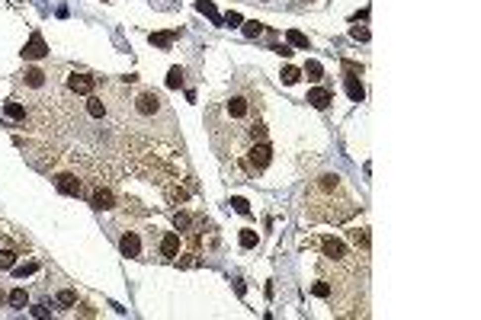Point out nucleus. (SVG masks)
<instances>
[{"label": "nucleus", "mask_w": 481, "mask_h": 320, "mask_svg": "<svg viewBox=\"0 0 481 320\" xmlns=\"http://www.w3.org/2000/svg\"><path fill=\"white\" fill-rule=\"evenodd\" d=\"M305 212L311 221H347L356 215V202L347 192L343 180L337 173H324L318 180H311L308 192H305Z\"/></svg>", "instance_id": "nucleus-1"}, {"label": "nucleus", "mask_w": 481, "mask_h": 320, "mask_svg": "<svg viewBox=\"0 0 481 320\" xmlns=\"http://www.w3.org/2000/svg\"><path fill=\"white\" fill-rule=\"evenodd\" d=\"M269 160H273V147H269V141H254V144H247L238 154V163H241L244 176H250V180L263 176V170L269 167Z\"/></svg>", "instance_id": "nucleus-2"}, {"label": "nucleus", "mask_w": 481, "mask_h": 320, "mask_svg": "<svg viewBox=\"0 0 481 320\" xmlns=\"http://www.w3.org/2000/svg\"><path fill=\"white\" fill-rule=\"evenodd\" d=\"M183 243H186V234H177V230H164V234L158 237V256L167 263H177L180 256H196L193 250H183Z\"/></svg>", "instance_id": "nucleus-3"}, {"label": "nucleus", "mask_w": 481, "mask_h": 320, "mask_svg": "<svg viewBox=\"0 0 481 320\" xmlns=\"http://www.w3.org/2000/svg\"><path fill=\"white\" fill-rule=\"evenodd\" d=\"M225 112H228V119H234V122H254V115L260 112V99H254V96H231L225 103Z\"/></svg>", "instance_id": "nucleus-4"}, {"label": "nucleus", "mask_w": 481, "mask_h": 320, "mask_svg": "<svg viewBox=\"0 0 481 320\" xmlns=\"http://www.w3.org/2000/svg\"><path fill=\"white\" fill-rule=\"evenodd\" d=\"M318 243H321V256L327 263H356V256H360V253H353L343 240H337V237H321Z\"/></svg>", "instance_id": "nucleus-5"}, {"label": "nucleus", "mask_w": 481, "mask_h": 320, "mask_svg": "<svg viewBox=\"0 0 481 320\" xmlns=\"http://www.w3.org/2000/svg\"><path fill=\"white\" fill-rule=\"evenodd\" d=\"M119 250H122V256H128V260H148V256H151V250L141 243L138 230H122L119 234Z\"/></svg>", "instance_id": "nucleus-6"}, {"label": "nucleus", "mask_w": 481, "mask_h": 320, "mask_svg": "<svg viewBox=\"0 0 481 320\" xmlns=\"http://www.w3.org/2000/svg\"><path fill=\"white\" fill-rule=\"evenodd\" d=\"M135 112L145 115V119H151V115L164 112V99H160L154 90H141L138 96H135Z\"/></svg>", "instance_id": "nucleus-7"}, {"label": "nucleus", "mask_w": 481, "mask_h": 320, "mask_svg": "<svg viewBox=\"0 0 481 320\" xmlns=\"http://www.w3.org/2000/svg\"><path fill=\"white\" fill-rule=\"evenodd\" d=\"M67 90L80 93V96H90V93L97 90V77H93V74H84V71H71V77H67Z\"/></svg>", "instance_id": "nucleus-8"}, {"label": "nucleus", "mask_w": 481, "mask_h": 320, "mask_svg": "<svg viewBox=\"0 0 481 320\" xmlns=\"http://www.w3.org/2000/svg\"><path fill=\"white\" fill-rule=\"evenodd\" d=\"M55 189H58V192H64V195H87L84 180H80V176H74V173H55Z\"/></svg>", "instance_id": "nucleus-9"}, {"label": "nucleus", "mask_w": 481, "mask_h": 320, "mask_svg": "<svg viewBox=\"0 0 481 320\" xmlns=\"http://www.w3.org/2000/svg\"><path fill=\"white\" fill-rule=\"evenodd\" d=\"M19 54H23L26 61H42L45 54H49V45H45L42 32H32V36H29V42L23 45V51H19Z\"/></svg>", "instance_id": "nucleus-10"}, {"label": "nucleus", "mask_w": 481, "mask_h": 320, "mask_svg": "<svg viewBox=\"0 0 481 320\" xmlns=\"http://www.w3.org/2000/svg\"><path fill=\"white\" fill-rule=\"evenodd\" d=\"M19 84H23V87H29V90H39V87H45V84H49V74H45V71H39V67H26V71L19 74Z\"/></svg>", "instance_id": "nucleus-11"}, {"label": "nucleus", "mask_w": 481, "mask_h": 320, "mask_svg": "<svg viewBox=\"0 0 481 320\" xmlns=\"http://www.w3.org/2000/svg\"><path fill=\"white\" fill-rule=\"evenodd\" d=\"M90 205L93 208H100V212H106V208H112L116 205V195H112V189H106V186H97L90 192Z\"/></svg>", "instance_id": "nucleus-12"}, {"label": "nucleus", "mask_w": 481, "mask_h": 320, "mask_svg": "<svg viewBox=\"0 0 481 320\" xmlns=\"http://www.w3.org/2000/svg\"><path fill=\"white\" fill-rule=\"evenodd\" d=\"M308 103L315 109H327L330 103H334V90H330V87H315V90L308 93Z\"/></svg>", "instance_id": "nucleus-13"}, {"label": "nucleus", "mask_w": 481, "mask_h": 320, "mask_svg": "<svg viewBox=\"0 0 481 320\" xmlns=\"http://www.w3.org/2000/svg\"><path fill=\"white\" fill-rule=\"evenodd\" d=\"M3 115H6V119H13V122H26V119H29V109L19 103V99H10V103L3 106Z\"/></svg>", "instance_id": "nucleus-14"}, {"label": "nucleus", "mask_w": 481, "mask_h": 320, "mask_svg": "<svg viewBox=\"0 0 481 320\" xmlns=\"http://www.w3.org/2000/svg\"><path fill=\"white\" fill-rule=\"evenodd\" d=\"M106 112H109V106H106L100 96H93V93H90V96H87V115H90V119H103Z\"/></svg>", "instance_id": "nucleus-15"}, {"label": "nucleus", "mask_w": 481, "mask_h": 320, "mask_svg": "<svg viewBox=\"0 0 481 320\" xmlns=\"http://www.w3.org/2000/svg\"><path fill=\"white\" fill-rule=\"evenodd\" d=\"M6 301H10V308L23 311L26 304H29V291H26V288H16V291H10V295H6Z\"/></svg>", "instance_id": "nucleus-16"}, {"label": "nucleus", "mask_w": 481, "mask_h": 320, "mask_svg": "<svg viewBox=\"0 0 481 320\" xmlns=\"http://www.w3.org/2000/svg\"><path fill=\"white\" fill-rule=\"evenodd\" d=\"M347 93H350V99H353V103H363V96H366L363 84L356 77H347Z\"/></svg>", "instance_id": "nucleus-17"}, {"label": "nucleus", "mask_w": 481, "mask_h": 320, "mask_svg": "<svg viewBox=\"0 0 481 320\" xmlns=\"http://www.w3.org/2000/svg\"><path fill=\"white\" fill-rule=\"evenodd\" d=\"M302 74H305V77H308V80H321V77H324V67L318 64V61H305Z\"/></svg>", "instance_id": "nucleus-18"}, {"label": "nucleus", "mask_w": 481, "mask_h": 320, "mask_svg": "<svg viewBox=\"0 0 481 320\" xmlns=\"http://www.w3.org/2000/svg\"><path fill=\"white\" fill-rule=\"evenodd\" d=\"M238 240H241V247H244V250H254V247H257V240H260V237H257V230L244 228L241 234H238Z\"/></svg>", "instance_id": "nucleus-19"}, {"label": "nucleus", "mask_w": 481, "mask_h": 320, "mask_svg": "<svg viewBox=\"0 0 481 320\" xmlns=\"http://www.w3.org/2000/svg\"><path fill=\"white\" fill-rule=\"evenodd\" d=\"M173 36H177V32H151V45H158V48H170Z\"/></svg>", "instance_id": "nucleus-20"}, {"label": "nucleus", "mask_w": 481, "mask_h": 320, "mask_svg": "<svg viewBox=\"0 0 481 320\" xmlns=\"http://www.w3.org/2000/svg\"><path fill=\"white\" fill-rule=\"evenodd\" d=\"M289 45H295V48H305V51L311 48L308 36H302V32H295V29H289Z\"/></svg>", "instance_id": "nucleus-21"}, {"label": "nucleus", "mask_w": 481, "mask_h": 320, "mask_svg": "<svg viewBox=\"0 0 481 320\" xmlns=\"http://www.w3.org/2000/svg\"><path fill=\"white\" fill-rule=\"evenodd\" d=\"M299 80H302V71H299V67H282V84H286V87L299 84Z\"/></svg>", "instance_id": "nucleus-22"}, {"label": "nucleus", "mask_w": 481, "mask_h": 320, "mask_svg": "<svg viewBox=\"0 0 481 320\" xmlns=\"http://www.w3.org/2000/svg\"><path fill=\"white\" fill-rule=\"evenodd\" d=\"M74 304H77V291H71V288H67V291H61V295H58V308H74Z\"/></svg>", "instance_id": "nucleus-23"}, {"label": "nucleus", "mask_w": 481, "mask_h": 320, "mask_svg": "<svg viewBox=\"0 0 481 320\" xmlns=\"http://www.w3.org/2000/svg\"><path fill=\"white\" fill-rule=\"evenodd\" d=\"M244 36H247V39L263 36V23H257V19H247V23H244Z\"/></svg>", "instance_id": "nucleus-24"}, {"label": "nucleus", "mask_w": 481, "mask_h": 320, "mask_svg": "<svg viewBox=\"0 0 481 320\" xmlns=\"http://www.w3.org/2000/svg\"><path fill=\"white\" fill-rule=\"evenodd\" d=\"M311 291H315V298H330V282L327 278H318V282L311 285Z\"/></svg>", "instance_id": "nucleus-25"}, {"label": "nucleus", "mask_w": 481, "mask_h": 320, "mask_svg": "<svg viewBox=\"0 0 481 320\" xmlns=\"http://www.w3.org/2000/svg\"><path fill=\"white\" fill-rule=\"evenodd\" d=\"M199 13H206L209 19H215V23H221V16H218V10H215V3H209V0H199Z\"/></svg>", "instance_id": "nucleus-26"}, {"label": "nucleus", "mask_w": 481, "mask_h": 320, "mask_svg": "<svg viewBox=\"0 0 481 320\" xmlns=\"http://www.w3.org/2000/svg\"><path fill=\"white\" fill-rule=\"evenodd\" d=\"M173 224L180 228V234H186V230L193 228V218H189L186 212H177V215H173Z\"/></svg>", "instance_id": "nucleus-27"}, {"label": "nucleus", "mask_w": 481, "mask_h": 320, "mask_svg": "<svg viewBox=\"0 0 481 320\" xmlns=\"http://www.w3.org/2000/svg\"><path fill=\"white\" fill-rule=\"evenodd\" d=\"M180 84H183V71H180V67H170V74H167V87H170V90H177Z\"/></svg>", "instance_id": "nucleus-28"}, {"label": "nucleus", "mask_w": 481, "mask_h": 320, "mask_svg": "<svg viewBox=\"0 0 481 320\" xmlns=\"http://www.w3.org/2000/svg\"><path fill=\"white\" fill-rule=\"evenodd\" d=\"M36 269H39V263H23V266L13 269V275H16V278H26V275H32Z\"/></svg>", "instance_id": "nucleus-29"}, {"label": "nucleus", "mask_w": 481, "mask_h": 320, "mask_svg": "<svg viewBox=\"0 0 481 320\" xmlns=\"http://www.w3.org/2000/svg\"><path fill=\"white\" fill-rule=\"evenodd\" d=\"M13 263H16V253L13 250H0V269H13Z\"/></svg>", "instance_id": "nucleus-30"}, {"label": "nucleus", "mask_w": 481, "mask_h": 320, "mask_svg": "<svg viewBox=\"0 0 481 320\" xmlns=\"http://www.w3.org/2000/svg\"><path fill=\"white\" fill-rule=\"evenodd\" d=\"M350 240H353L356 247L363 243V250H369V234H366V230H350Z\"/></svg>", "instance_id": "nucleus-31"}, {"label": "nucleus", "mask_w": 481, "mask_h": 320, "mask_svg": "<svg viewBox=\"0 0 481 320\" xmlns=\"http://www.w3.org/2000/svg\"><path fill=\"white\" fill-rule=\"evenodd\" d=\"M350 36L360 39V42H369V29H363V26H353V29H350Z\"/></svg>", "instance_id": "nucleus-32"}, {"label": "nucleus", "mask_w": 481, "mask_h": 320, "mask_svg": "<svg viewBox=\"0 0 481 320\" xmlns=\"http://www.w3.org/2000/svg\"><path fill=\"white\" fill-rule=\"evenodd\" d=\"M225 23H228V26H241V23H244V16H241V13H234V10H231V13L225 16Z\"/></svg>", "instance_id": "nucleus-33"}, {"label": "nucleus", "mask_w": 481, "mask_h": 320, "mask_svg": "<svg viewBox=\"0 0 481 320\" xmlns=\"http://www.w3.org/2000/svg\"><path fill=\"white\" fill-rule=\"evenodd\" d=\"M231 205H234V208H238V212H241V215H247V212H250V205H247V199H234V202H231Z\"/></svg>", "instance_id": "nucleus-34"}, {"label": "nucleus", "mask_w": 481, "mask_h": 320, "mask_svg": "<svg viewBox=\"0 0 481 320\" xmlns=\"http://www.w3.org/2000/svg\"><path fill=\"white\" fill-rule=\"evenodd\" d=\"M32 314H36V317H49V308H45V304H36V308H32Z\"/></svg>", "instance_id": "nucleus-35"}, {"label": "nucleus", "mask_w": 481, "mask_h": 320, "mask_svg": "<svg viewBox=\"0 0 481 320\" xmlns=\"http://www.w3.org/2000/svg\"><path fill=\"white\" fill-rule=\"evenodd\" d=\"M276 54H282V58H289V54H292V48H289V45H276Z\"/></svg>", "instance_id": "nucleus-36"}, {"label": "nucleus", "mask_w": 481, "mask_h": 320, "mask_svg": "<svg viewBox=\"0 0 481 320\" xmlns=\"http://www.w3.org/2000/svg\"><path fill=\"white\" fill-rule=\"evenodd\" d=\"M6 301V295H3V288H0V304H3Z\"/></svg>", "instance_id": "nucleus-37"}, {"label": "nucleus", "mask_w": 481, "mask_h": 320, "mask_svg": "<svg viewBox=\"0 0 481 320\" xmlns=\"http://www.w3.org/2000/svg\"><path fill=\"white\" fill-rule=\"evenodd\" d=\"M263 3H273V0H263Z\"/></svg>", "instance_id": "nucleus-38"}]
</instances>
